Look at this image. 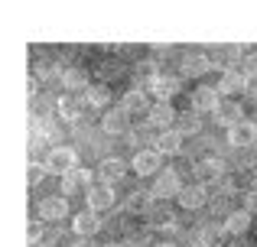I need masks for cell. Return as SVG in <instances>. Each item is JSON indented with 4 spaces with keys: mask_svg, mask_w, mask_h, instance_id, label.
Segmentation results:
<instances>
[{
    "mask_svg": "<svg viewBox=\"0 0 257 247\" xmlns=\"http://www.w3.org/2000/svg\"><path fill=\"white\" fill-rule=\"evenodd\" d=\"M157 247H173V244H170V241H163V244H157Z\"/></svg>",
    "mask_w": 257,
    "mask_h": 247,
    "instance_id": "obj_38",
    "label": "cell"
},
{
    "mask_svg": "<svg viewBox=\"0 0 257 247\" xmlns=\"http://www.w3.org/2000/svg\"><path fill=\"white\" fill-rule=\"evenodd\" d=\"M153 150L160 153V156H176V153L182 150V133H176V130H163L157 137V146Z\"/></svg>",
    "mask_w": 257,
    "mask_h": 247,
    "instance_id": "obj_24",
    "label": "cell"
},
{
    "mask_svg": "<svg viewBox=\"0 0 257 247\" xmlns=\"http://www.w3.org/2000/svg\"><path fill=\"white\" fill-rule=\"evenodd\" d=\"M153 205V192H131L124 202V211L127 215H147Z\"/></svg>",
    "mask_w": 257,
    "mask_h": 247,
    "instance_id": "obj_26",
    "label": "cell"
},
{
    "mask_svg": "<svg viewBox=\"0 0 257 247\" xmlns=\"http://www.w3.org/2000/svg\"><path fill=\"white\" fill-rule=\"evenodd\" d=\"M176 114H179V111H176L173 104H166V101H157V104H150V114H147V121H150V127H160V130H166V127L173 130V124H176Z\"/></svg>",
    "mask_w": 257,
    "mask_h": 247,
    "instance_id": "obj_12",
    "label": "cell"
},
{
    "mask_svg": "<svg viewBox=\"0 0 257 247\" xmlns=\"http://www.w3.org/2000/svg\"><path fill=\"white\" fill-rule=\"evenodd\" d=\"M244 75L257 78V52H247V56H244Z\"/></svg>",
    "mask_w": 257,
    "mask_h": 247,
    "instance_id": "obj_33",
    "label": "cell"
},
{
    "mask_svg": "<svg viewBox=\"0 0 257 247\" xmlns=\"http://www.w3.org/2000/svg\"><path fill=\"white\" fill-rule=\"evenodd\" d=\"M221 98H218V88H208V85H199V88L192 91V111L195 114H205V111H218Z\"/></svg>",
    "mask_w": 257,
    "mask_h": 247,
    "instance_id": "obj_6",
    "label": "cell"
},
{
    "mask_svg": "<svg viewBox=\"0 0 257 247\" xmlns=\"http://www.w3.org/2000/svg\"><path fill=\"white\" fill-rule=\"evenodd\" d=\"M104 247H127V244H104Z\"/></svg>",
    "mask_w": 257,
    "mask_h": 247,
    "instance_id": "obj_39",
    "label": "cell"
},
{
    "mask_svg": "<svg viewBox=\"0 0 257 247\" xmlns=\"http://www.w3.org/2000/svg\"><path fill=\"white\" fill-rule=\"evenodd\" d=\"M62 75H65V72L59 69L56 62H49V59H39V62H36V78H39V82H52V78H62Z\"/></svg>",
    "mask_w": 257,
    "mask_h": 247,
    "instance_id": "obj_28",
    "label": "cell"
},
{
    "mask_svg": "<svg viewBox=\"0 0 257 247\" xmlns=\"http://www.w3.org/2000/svg\"><path fill=\"white\" fill-rule=\"evenodd\" d=\"M75 247H101V244H94L91 237H78V244H75Z\"/></svg>",
    "mask_w": 257,
    "mask_h": 247,
    "instance_id": "obj_36",
    "label": "cell"
},
{
    "mask_svg": "<svg viewBox=\"0 0 257 247\" xmlns=\"http://www.w3.org/2000/svg\"><path fill=\"white\" fill-rule=\"evenodd\" d=\"M147 91H153V95H157V101H166V104H170L173 98L182 91V78H176V75H160Z\"/></svg>",
    "mask_w": 257,
    "mask_h": 247,
    "instance_id": "obj_10",
    "label": "cell"
},
{
    "mask_svg": "<svg viewBox=\"0 0 257 247\" xmlns=\"http://www.w3.org/2000/svg\"><path fill=\"white\" fill-rule=\"evenodd\" d=\"M241 121H244V108H241L234 98H225V101L218 104V111H215V124H221V127H238Z\"/></svg>",
    "mask_w": 257,
    "mask_h": 247,
    "instance_id": "obj_7",
    "label": "cell"
},
{
    "mask_svg": "<svg viewBox=\"0 0 257 247\" xmlns=\"http://www.w3.org/2000/svg\"><path fill=\"white\" fill-rule=\"evenodd\" d=\"M221 172H225L221 159L205 156V159H199V163H195V179H199L202 185H205V182H218V179H221Z\"/></svg>",
    "mask_w": 257,
    "mask_h": 247,
    "instance_id": "obj_18",
    "label": "cell"
},
{
    "mask_svg": "<svg viewBox=\"0 0 257 247\" xmlns=\"http://www.w3.org/2000/svg\"><path fill=\"white\" fill-rule=\"evenodd\" d=\"M199 127H202L199 114H195V111L189 108V111H179V114H176L173 130H176V133H182V137H192V133H199Z\"/></svg>",
    "mask_w": 257,
    "mask_h": 247,
    "instance_id": "obj_25",
    "label": "cell"
},
{
    "mask_svg": "<svg viewBox=\"0 0 257 247\" xmlns=\"http://www.w3.org/2000/svg\"><path fill=\"white\" fill-rule=\"evenodd\" d=\"M85 198H88V211H107V208H114V185L94 182Z\"/></svg>",
    "mask_w": 257,
    "mask_h": 247,
    "instance_id": "obj_5",
    "label": "cell"
},
{
    "mask_svg": "<svg viewBox=\"0 0 257 247\" xmlns=\"http://www.w3.org/2000/svg\"><path fill=\"white\" fill-rule=\"evenodd\" d=\"M52 108H59V101H52V98H46V95L33 98V117H46Z\"/></svg>",
    "mask_w": 257,
    "mask_h": 247,
    "instance_id": "obj_31",
    "label": "cell"
},
{
    "mask_svg": "<svg viewBox=\"0 0 257 247\" xmlns=\"http://www.w3.org/2000/svg\"><path fill=\"white\" fill-rule=\"evenodd\" d=\"M101 130L111 133V137L131 133V114H127L124 108H111V111H104V117H101Z\"/></svg>",
    "mask_w": 257,
    "mask_h": 247,
    "instance_id": "obj_4",
    "label": "cell"
},
{
    "mask_svg": "<svg viewBox=\"0 0 257 247\" xmlns=\"http://www.w3.org/2000/svg\"><path fill=\"white\" fill-rule=\"evenodd\" d=\"M111 72L117 75V62H104V69H101V75H104V78H111Z\"/></svg>",
    "mask_w": 257,
    "mask_h": 247,
    "instance_id": "obj_35",
    "label": "cell"
},
{
    "mask_svg": "<svg viewBox=\"0 0 257 247\" xmlns=\"http://www.w3.org/2000/svg\"><path fill=\"white\" fill-rule=\"evenodd\" d=\"M124 244H127V247H157V244H153V228H137V231H131Z\"/></svg>",
    "mask_w": 257,
    "mask_h": 247,
    "instance_id": "obj_29",
    "label": "cell"
},
{
    "mask_svg": "<svg viewBox=\"0 0 257 247\" xmlns=\"http://www.w3.org/2000/svg\"><path fill=\"white\" fill-rule=\"evenodd\" d=\"M147 221H150V228H176V218L170 215V205L166 202H157V198H153V205H150V211H147Z\"/></svg>",
    "mask_w": 257,
    "mask_h": 247,
    "instance_id": "obj_17",
    "label": "cell"
},
{
    "mask_svg": "<svg viewBox=\"0 0 257 247\" xmlns=\"http://www.w3.org/2000/svg\"><path fill=\"white\" fill-rule=\"evenodd\" d=\"M247 85H251V78L244 75V72H221V82H218V91L221 95H241V91H247Z\"/></svg>",
    "mask_w": 257,
    "mask_h": 247,
    "instance_id": "obj_15",
    "label": "cell"
},
{
    "mask_svg": "<svg viewBox=\"0 0 257 247\" xmlns=\"http://www.w3.org/2000/svg\"><path fill=\"white\" fill-rule=\"evenodd\" d=\"M120 108H124L127 114H150V104H147V91H144V88H131V91H124V101H120Z\"/></svg>",
    "mask_w": 257,
    "mask_h": 247,
    "instance_id": "obj_20",
    "label": "cell"
},
{
    "mask_svg": "<svg viewBox=\"0 0 257 247\" xmlns=\"http://www.w3.org/2000/svg\"><path fill=\"white\" fill-rule=\"evenodd\" d=\"M182 192V179L176 169H163L157 179H153V198L157 202H166V198H179Z\"/></svg>",
    "mask_w": 257,
    "mask_h": 247,
    "instance_id": "obj_2",
    "label": "cell"
},
{
    "mask_svg": "<svg viewBox=\"0 0 257 247\" xmlns=\"http://www.w3.org/2000/svg\"><path fill=\"white\" fill-rule=\"evenodd\" d=\"M124 172H127V163H124V159H117V156H107V159H101V163H98V179L104 185L120 182Z\"/></svg>",
    "mask_w": 257,
    "mask_h": 247,
    "instance_id": "obj_11",
    "label": "cell"
},
{
    "mask_svg": "<svg viewBox=\"0 0 257 247\" xmlns=\"http://www.w3.org/2000/svg\"><path fill=\"white\" fill-rule=\"evenodd\" d=\"M98 228H101L98 211H82V215H75V221H72V231H75L78 237H94Z\"/></svg>",
    "mask_w": 257,
    "mask_h": 247,
    "instance_id": "obj_23",
    "label": "cell"
},
{
    "mask_svg": "<svg viewBox=\"0 0 257 247\" xmlns=\"http://www.w3.org/2000/svg\"><path fill=\"white\" fill-rule=\"evenodd\" d=\"M228 247H254V241H247V237H238V241L228 244Z\"/></svg>",
    "mask_w": 257,
    "mask_h": 247,
    "instance_id": "obj_37",
    "label": "cell"
},
{
    "mask_svg": "<svg viewBox=\"0 0 257 247\" xmlns=\"http://www.w3.org/2000/svg\"><path fill=\"white\" fill-rule=\"evenodd\" d=\"M107 101H111V88H107V82H94L91 88L85 91V104H91V108H107Z\"/></svg>",
    "mask_w": 257,
    "mask_h": 247,
    "instance_id": "obj_27",
    "label": "cell"
},
{
    "mask_svg": "<svg viewBox=\"0 0 257 247\" xmlns=\"http://www.w3.org/2000/svg\"><path fill=\"white\" fill-rule=\"evenodd\" d=\"M244 211H247V215H254V211H257V185L244 192Z\"/></svg>",
    "mask_w": 257,
    "mask_h": 247,
    "instance_id": "obj_32",
    "label": "cell"
},
{
    "mask_svg": "<svg viewBox=\"0 0 257 247\" xmlns=\"http://www.w3.org/2000/svg\"><path fill=\"white\" fill-rule=\"evenodd\" d=\"M254 140H257V124H251V121H241L238 127L228 130V143L231 146H251Z\"/></svg>",
    "mask_w": 257,
    "mask_h": 247,
    "instance_id": "obj_22",
    "label": "cell"
},
{
    "mask_svg": "<svg viewBox=\"0 0 257 247\" xmlns=\"http://www.w3.org/2000/svg\"><path fill=\"white\" fill-rule=\"evenodd\" d=\"M69 215V198L65 195H46L39 202V221H62Z\"/></svg>",
    "mask_w": 257,
    "mask_h": 247,
    "instance_id": "obj_3",
    "label": "cell"
},
{
    "mask_svg": "<svg viewBox=\"0 0 257 247\" xmlns=\"http://www.w3.org/2000/svg\"><path fill=\"white\" fill-rule=\"evenodd\" d=\"M247 231H251V215H247V211H231V215L225 218V234H231L234 241H238V237H247Z\"/></svg>",
    "mask_w": 257,
    "mask_h": 247,
    "instance_id": "obj_21",
    "label": "cell"
},
{
    "mask_svg": "<svg viewBox=\"0 0 257 247\" xmlns=\"http://www.w3.org/2000/svg\"><path fill=\"white\" fill-rule=\"evenodd\" d=\"M46 169L56 172V176H69L72 169H78L75 150H69V146H52L49 156H46Z\"/></svg>",
    "mask_w": 257,
    "mask_h": 247,
    "instance_id": "obj_1",
    "label": "cell"
},
{
    "mask_svg": "<svg viewBox=\"0 0 257 247\" xmlns=\"http://www.w3.org/2000/svg\"><path fill=\"white\" fill-rule=\"evenodd\" d=\"M62 88L65 91H88L91 88V82H88V69H82V65H69L62 75Z\"/></svg>",
    "mask_w": 257,
    "mask_h": 247,
    "instance_id": "obj_19",
    "label": "cell"
},
{
    "mask_svg": "<svg viewBox=\"0 0 257 247\" xmlns=\"http://www.w3.org/2000/svg\"><path fill=\"white\" fill-rule=\"evenodd\" d=\"M39 234H43V221H36V218H33L30 228H26V237H30V244H39Z\"/></svg>",
    "mask_w": 257,
    "mask_h": 247,
    "instance_id": "obj_34",
    "label": "cell"
},
{
    "mask_svg": "<svg viewBox=\"0 0 257 247\" xmlns=\"http://www.w3.org/2000/svg\"><path fill=\"white\" fill-rule=\"evenodd\" d=\"M208 69H212V59L205 52H189L182 59V78H202Z\"/></svg>",
    "mask_w": 257,
    "mask_h": 247,
    "instance_id": "obj_13",
    "label": "cell"
},
{
    "mask_svg": "<svg viewBox=\"0 0 257 247\" xmlns=\"http://www.w3.org/2000/svg\"><path fill=\"white\" fill-rule=\"evenodd\" d=\"M160 159H163V156H160L157 150H137V153H134L131 169L137 172V176H153V172L160 176V172H163V169H160Z\"/></svg>",
    "mask_w": 257,
    "mask_h": 247,
    "instance_id": "obj_8",
    "label": "cell"
},
{
    "mask_svg": "<svg viewBox=\"0 0 257 247\" xmlns=\"http://www.w3.org/2000/svg\"><path fill=\"white\" fill-rule=\"evenodd\" d=\"M176 202H179L182 208H202V205L208 202V192H205L202 182H189V185H182V192H179Z\"/></svg>",
    "mask_w": 257,
    "mask_h": 247,
    "instance_id": "obj_14",
    "label": "cell"
},
{
    "mask_svg": "<svg viewBox=\"0 0 257 247\" xmlns=\"http://www.w3.org/2000/svg\"><path fill=\"white\" fill-rule=\"evenodd\" d=\"M88 189H91L88 169H72L69 176H62V195H88Z\"/></svg>",
    "mask_w": 257,
    "mask_h": 247,
    "instance_id": "obj_9",
    "label": "cell"
},
{
    "mask_svg": "<svg viewBox=\"0 0 257 247\" xmlns=\"http://www.w3.org/2000/svg\"><path fill=\"white\" fill-rule=\"evenodd\" d=\"M46 163H36V159H30V166H26V185H39L46 179Z\"/></svg>",
    "mask_w": 257,
    "mask_h": 247,
    "instance_id": "obj_30",
    "label": "cell"
},
{
    "mask_svg": "<svg viewBox=\"0 0 257 247\" xmlns=\"http://www.w3.org/2000/svg\"><path fill=\"white\" fill-rule=\"evenodd\" d=\"M82 111H85V98H72V95L59 98V108H56L59 121H65V124H75L78 117H82Z\"/></svg>",
    "mask_w": 257,
    "mask_h": 247,
    "instance_id": "obj_16",
    "label": "cell"
}]
</instances>
